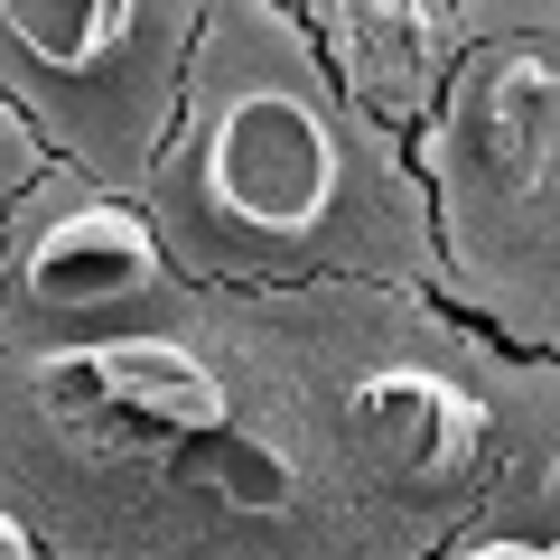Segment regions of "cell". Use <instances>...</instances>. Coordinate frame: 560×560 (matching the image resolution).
Returning <instances> with one entry per match:
<instances>
[{
    "mask_svg": "<svg viewBox=\"0 0 560 560\" xmlns=\"http://www.w3.org/2000/svg\"><path fill=\"white\" fill-rule=\"evenodd\" d=\"M28 393L94 458H131V448H160V440L187 448L206 430H224V383L187 346H150V337L66 346V355H47L28 374Z\"/></svg>",
    "mask_w": 560,
    "mask_h": 560,
    "instance_id": "cell-1",
    "label": "cell"
},
{
    "mask_svg": "<svg viewBox=\"0 0 560 560\" xmlns=\"http://www.w3.org/2000/svg\"><path fill=\"white\" fill-rule=\"evenodd\" d=\"M206 197L234 234L300 243L337 197V140L300 94H243L206 140Z\"/></svg>",
    "mask_w": 560,
    "mask_h": 560,
    "instance_id": "cell-2",
    "label": "cell"
},
{
    "mask_svg": "<svg viewBox=\"0 0 560 560\" xmlns=\"http://www.w3.org/2000/svg\"><path fill=\"white\" fill-rule=\"evenodd\" d=\"M346 440H355V458L374 467L383 486H401V495H448V486H467V467H477V448H486V411L458 383L420 374V364H393V374L355 383Z\"/></svg>",
    "mask_w": 560,
    "mask_h": 560,
    "instance_id": "cell-3",
    "label": "cell"
},
{
    "mask_svg": "<svg viewBox=\"0 0 560 560\" xmlns=\"http://www.w3.org/2000/svg\"><path fill=\"white\" fill-rule=\"evenodd\" d=\"M28 300L57 308V318H84V308H113V300H140L150 280H160V243L131 206H75L57 215L20 261Z\"/></svg>",
    "mask_w": 560,
    "mask_h": 560,
    "instance_id": "cell-4",
    "label": "cell"
},
{
    "mask_svg": "<svg viewBox=\"0 0 560 560\" xmlns=\"http://www.w3.org/2000/svg\"><path fill=\"white\" fill-rule=\"evenodd\" d=\"M477 150L514 197H560V66L514 47L477 84Z\"/></svg>",
    "mask_w": 560,
    "mask_h": 560,
    "instance_id": "cell-5",
    "label": "cell"
},
{
    "mask_svg": "<svg viewBox=\"0 0 560 560\" xmlns=\"http://www.w3.org/2000/svg\"><path fill=\"white\" fill-rule=\"evenodd\" d=\"M355 38H346V66H355V84L374 103H411L420 84H430V57H440V38H430V20L420 10H355Z\"/></svg>",
    "mask_w": 560,
    "mask_h": 560,
    "instance_id": "cell-6",
    "label": "cell"
},
{
    "mask_svg": "<svg viewBox=\"0 0 560 560\" xmlns=\"http://www.w3.org/2000/svg\"><path fill=\"white\" fill-rule=\"evenodd\" d=\"M178 477L187 486H215L234 514H280L290 504V458L261 440H234V430H206V440L178 448Z\"/></svg>",
    "mask_w": 560,
    "mask_h": 560,
    "instance_id": "cell-7",
    "label": "cell"
},
{
    "mask_svg": "<svg viewBox=\"0 0 560 560\" xmlns=\"http://www.w3.org/2000/svg\"><path fill=\"white\" fill-rule=\"evenodd\" d=\"M10 28H20V47L47 57V66H94L103 47L131 28V10H121V0H10Z\"/></svg>",
    "mask_w": 560,
    "mask_h": 560,
    "instance_id": "cell-8",
    "label": "cell"
},
{
    "mask_svg": "<svg viewBox=\"0 0 560 560\" xmlns=\"http://www.w3.org/2000/svg\"><path fill=\"white\" fill-rule=\"evenodd\" d=\"M458 560H560V551H533V541H477V551H458Z\"/></svg>",
    "mask_w": 560,
    "mask_h": 560,
    "instance_id": "cell-9",
    "label": "cell"
},
{
    "mask_svg": "<svg viewBox=\"0 0 560 560\" xmlns=\"http://www.w3.org/2000/svg\"><path fill=\"white\" fill-rule=\"evenodd\" d=\"M0 560H28V533H20V514H0Z\"/></svg>",
    "mask_w": 560,
    "mask_h": 560,
    "instance_id": "cell-10",
    "label": "cell"
},
{
    "mask_svg": "<svg viewBox=\"0 0 560 560\" xmlns=\"http://www.w3.org/2000/svg\"><path fill=\"white\" fill-rule=\"evenodd\" d=\"M541 495H551V514H560V458H551V477H541Z\"/></svg>",
    "mask_w": 560,
    "mask_h": 560,
    "instance_id": "cell-11",
    "label": "cell"
}]
</instances>
